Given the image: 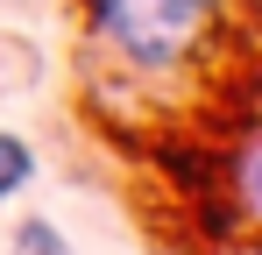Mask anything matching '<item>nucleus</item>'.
<instances>
[{"mask_svg": "<svg viewBox=\"0 0 262 255\" xmlns=\"http://www.w3.org/2000/svg\"><path fill=\"white\" fill-rule=\"evenodd\" d=\"M213 7L220 0H92V22L135 64H177L213 22Z\"/></svg>", "mask_w": 262, "mask_h": 255, "instance_id": "nucleus-1", "label": "nucleus"}, {"mask_svg": "<svg viewBox=\"0 0 262 255\" xmlns=\"http://www.w3.org/2000/svg\"><path fill=\"white\" fill-rule=\"evenodd\" d=\"M29 170H36V156H29V142L0 128V199H14V192L29 184Z\"/></svg>", "mask_w": 262, "mask_h": 255, "instance_id": "nucleus-2", "label": "nucleus"}, {"mask_svg": "<svg viewBox=\"0 0 262 255\" xmlns=\"http://www.w3.org/2000/svg\"><path fill=\"white\" fill-rule=\"evenodd\" d=\"M7 255H71V241H64L50 220H21V227H14V248H7Z\"/></svg>", "mask_w": 262, "mask_h": 255, "instance_id": "nucleus-3", "label": "nucleus"}, {"mask_svg": "<svg viewBox=\"0 0 262 255\" xmlns=\"http://www.w3.org/2000/svg\"><path fill=\"white\" fill-rule=\"evenodd\" d=\"M241 184H248V206L262 220V142H255V156H248V170H241Z\"/></svg>", "mask_w": 262, "mask_h": 255, "instance_id": "nucleus-4", "label": "nucleus"}]
</instances>
